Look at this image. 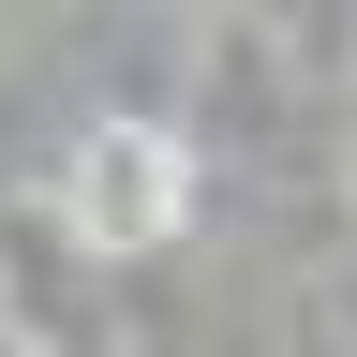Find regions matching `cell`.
Returning a JSON list of instances; mask_svg holds the SVG:
<instances>
[{
	"instance_id": "6da1fadb",
	"label": "cell",
	"mask_w": 357,
	"mask_h": 357,
	"mask_svg": "<svg viewBox=\"0 0 357 357\" xmlns=\"http://www.w3.org/2000/svg\"><path fill=\"white\" fill-rule=\"evenodd\" d=\"M194 208H208V164L178 119H75L60 164H45V223H60L75 253H194Z\"/></svg>"
},
{
	"instance_id": "7a4b0ae2",
	"label": "cell",
	"mask_w": 357,
	"mask_h": 357,
	"mask_svg": "<svg viewBox=\"0 0 357 357\" xmlns=\"http://www.w3.org/2000/svg\"><path fill=\"white\" fill-rule=\"evenodd\" d=\"M312 312H328V328L357 342V238H342V268H328V283H312Z\"/></svg>"
}]
</instances>
